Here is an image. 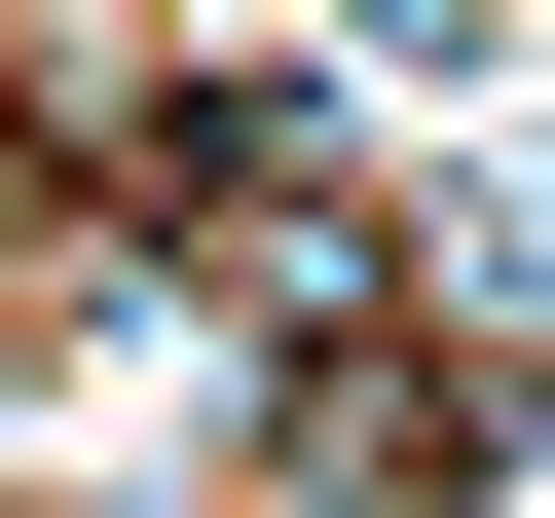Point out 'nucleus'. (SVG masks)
I'll use <instances>...</instances> for the list:
<instances>
[{"label": "nucleus", "instance_id": "obj_1", "mask_svg": "<svg viewBox=\"0 0 555 518\" xmlns=\"http://www.w3.org/2000/svg\"><path fill=\"white\" fill-rule=\"evenodd\" d=\"M481 444H518L481 334H297V481H334V518H408V481H481Z\"/></svg>", "mask_w": 555, "mask_h": 518}]
</instances>
